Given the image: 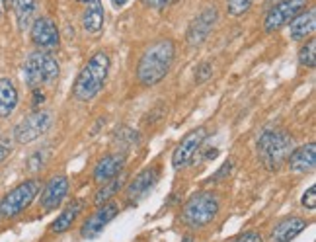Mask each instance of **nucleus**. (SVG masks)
<instances>
[{"instance_id":"7c9ffc66","label":"nucleus","mask_w":316,"mask_h":242,"mask_svg":"<svg viewBox=\"0 0 316 242\" xmlns=\"http://www.w3.org/2000/svg\"><path fill=\"white\" fill-rule=\"evenodd\" d=\"M232 242H263V238L260 232L248 231V232H244V234H240L238 238H234Z\"/></svg>"},{"instance_id":"7ed1b4c3","label":"nucleus","mask_w":316,"mask_h":242,"mask_svg":"<svg viewBox=\"0 0 316 242\" xmlns=\"http://www.w3.org/2000/svg\"><path fill=\"white\" fill-rule=\"evenodd\" d=\"M293 153V137L281 129H265L258 139V154L270 172H277Z\"/></svg>"},{"instance_id":"f03ea898","label":"nucleus","mask_w":316,"mask_h":242,"mask_svg":"<svg viewBox=\"0 0 316 242\" xmlns=\"http://www.w3.org/2000/svg\"><path fill=\"white\" fill-rule=\"evenodd\" d=\"M109 72V57L108 53L100 51L96 55L90 57L84 68L78 72L75 86H72V96L78 102H90L100 94V90L104 88L106 78Z\"/></svg>"},{"instance_id":"f704fd0d","label":"nucleus","mask_w":316,"mask_h":242,"mask_svg":"<svg viewBox=\"0 0 316 242\" xmlns=\"http://www.w3.org/2000/svg\"><path fill=\"white\" fill-rule=\"evenodd\" d=\"M113 4H115L117 8H121V6H125V4H127V0H113Z\"/></svg>"},{"instance_id":"1a4fd4ad","label":"nucleus","mask_w":316,"mask_h":242,"mask_svg":"<svg viewBox=\"0 0 316 242\" xmlns=\"http://www.w3.org/2000/svg\"><path fill=\"white\" fill-rule=\"evenodd\" d=\"M306 6V0H281L268 12L265 20H263V30L265 32H277L279 28H283L285 23H289L297 14Z\"/></svg>"},{"instance_id":"6ab92c4d","label":"nucleus","mask_w":316,"mask_h":242,"mask_svg":"<svg viewBox=\"0 0 316 242\" xmlns=\"http://www.w3.org/2000/svg\"><path fill=\"white\" fill-rule=\"evenodd\" d=\"M18 106V90L10 78H0V119L10 117Z\"/></svg>"},{"instance_id":"423d86ee","label":"nucleus","mask_w":316,"mask_h":242,"mask_svg":"<svg viewBox=\"0 0 316 242\" xmlns=\"http://www.w3.org/2000/svg\"><path fill=\"white\" fill-rule=\"evenodd\" d=\"M41 189V182L39 180H26L20 186L10 189L4 198L0 199V217L2 219H12L16 215H20L23 209H28L33 203L35 196Z\"/></svg>"},{"instance_id":"39448f33","label":"nucleus","mask_w":316,"mask_h":242,"mask_svg":"<svg viewBox=\"0 0 316 242\" xmlns=\"http://www.w3.org/2000/svg\"><path fill=\"white\" fill-rule=\"evenodd\" d=\"M59 63L51 53L33 51L23 63V77L30 88H39L41 84H53L59 78Z\"/></svg>"},{"instance_id":"cd10ccee","label":"nucleus","mask_w":316,"mask_h":242,"mask_svg":"<svg viewBox=\"0 0 316 242\" xmlns=\"http://www.w3.org/2000/svg\"><path fill=\"white\" fill-rule=\"evenodd\" d=\"M301 203H303V207L306 209H314L316 207V186H310L306 189L305 193H303V199H301Z\"/></svg>"},{"instance_id":"bb28decb","label":"nucleus","mask_w":316,"mask_h":242,"mask_svg":"<svg viewBox=\"0 0 316 242\" xmlns=\"http://www.w3.org/2000/svg\"><path fill=\"white\" fill-rule=\"evenodd\" d=\"M252 2H254V0H229L227 10H229L230 16H242L244 12L250 10Z\"/></svg>"},{"instance_id":"6e6552de","label":"nucleus","mask_w":316,"mask_h":242,"mask_svg":"<svg viewBox=\"0 0 316 242\" xmlns=\"http://www.w3.org/2000/svg\"><path fill=\"white\" fill-rule=\"evenodd\" d=\"M207 139V129L205 127H199V129H193L185 135L184 139L180 141V144L176 147L174 154H172V166L174 170H182L187 164H191V160L196 158L199 147L205 143Z\"/></svg>"},{"instance_id":"473e14b6","label":"nucleus","mask_w":316,"mask_h":242,"mask_svg":"<svg viewBox=\"0 0 316 242\" xmlns=\"http://www.w3.org/2000/svg\"><path fill=\"white\" fill-rule=\"evenodd\" d=\"M45 102V96H43V92L39 88H33V102H32V106L33 108H39L41 104Z\"/></svg>"},{"instance_id":"0eeeda50","label":"nucleus","mask_w":316,"mask_h":242,"mask_svg":"<svg viewBox=\"0 0 316 242\" xmlns=\"http://www.w3.org/2000/svg\"><path fill=\"white\" fill-rule=\"evenodd\" d=\"M53 125V113L49 110H35L33 113H30L28 117H23L16 129H14V139L18 143L28 144L33 143L35 139H39L41 135L51 129Z\"/></svg>"},{"instance_id":"ddd939ff","label":"nucleus","mask_w":316,"mask_h":242,"mask_svg":"<svg viewBox=\"0 0 316 242\" xmlns=\"http://www.w3.org/2000/svg\"><path fill=\"white\" fill-rule=\"evenodd\" d=\"M68 193V178L65 174H57L53 176L43 187V193H41V207L43 211H53L57 209L63 199Z\"/></svg>"},{"instance_id":"2f4dec72","label":"nucleus","mask_w":316,"mask_h":242,"mask_svg":"<svg viewBox=\"0 0 316 242\" xmlns=\"http://www.w3.org/2000/svg\"><path fill=\"white\" fill-rule=\"evenodd\" d=\"M147 6H153L156 10H164L166 6H170V4H174L176 0H142Z\"/></svg>"},{"instance_id":"dca6fc26","label":"nucleus","mask_w":316,"mask_h":242,"mask_svg":"<svg viewBox=\"0 0 316 242\" xmlns=\"http://www.w3.org/2000/svg\"><path fill=\"white\" fill-rule=\"evenodd\" d=\"M289 166L295 174L312 172L316 166V143H306L289 154Z\"/></svg>"},{"instance_id":"4468645a","label":"nucleus","mask_w":316,"mask_h":242,"mask_svg":"<svg viewBox=\"0 0 316 242\" xmlns=\"http://www.w3.org/2000/svg\"><path fill=\"white\" fill-rule=\"evenodd\" d=\"M125 164H127V156L123 153L108 154L94 168V180L98 184L109 182V180H113L115 176H119L121 172H123V168H125Z\"/></svg>"},{"instance_id":"412c9836","label":"nucleus","mask_w":316,"mask_h":242,"mask_svg":"<svg viewBox=\"0 0 316 242\" xmlns=\"http://www.w3.org/2000/svg\"><path fill=\"white\" fill-rule=\"evenodd\" d=\"M82 207H84L82 201H75V203H70V205H68V207H66V209L53 221V225H51V232L61 234V232L68 231V229L72 227V223L77 221V217L80 215Z\"/></svg>"},{"instance_id":"9d476101","label":"nucleus","mask_w":316,"mask_h":242,"mask_svg":"<svg viewBox=\"0 0 316 242\" xmlns=\"http://www.w3.org/2000/svg\"><path fill=\"white\" fill-rule=\"evenodd\" d=\"M217 18L218 12L215 6H207L203 12H199L196 18L191 20L189 28H187V43L191 47H199L209 37V33L213 32V28L217 23Z\"/></svg>"},{"instance_id":"f8f14e48","label":"nucleus","mask_w":316,"mask_h":242,"mask_svg":"<svg viewBox=\"0 0 316 242\" xmlns=\"http://www.w3.org/2000/svg\"><path fill=\"white\" fill-rule=\"evenodd\" d=\"M117 211H119L117 203H104V205H98V211H96L92 217H88V219L84 221V225L80 227V234H82L84 238H96L100 232L104 231L109 223L115 219Z\"/></svg>"},{"instance_id":"e433bc0d","label":"nucleus","mask_w":316,"mask_h":242,"mask_svg":"<svg viewBox=\"0 0 316 242\" xmlns=\"http://www.w3.org/2000/svg\"><path fill=\"white\" fill-rule=\"evenodd\" d=\"M10 2L12 0H4V4H6V6H10Z\"/></svg>"},{"instance_id":"9b49d317","label":"nucleus","mask_w":316,"mask_h":242,"mask_svg":"<svg viewBox=\"0 0 316 242\" xmlns=\"http://www.w3.org/2000/svg\"><path fill=\"white\" fill-rule=\"evenodd\" d=\"M32 41L39 49H55L59 47V41H61V35H59V28L57 23L47 18V16H39L37 20L32 22Z\"/></svg>"},{"instance_id":"72a5a7b5","label":"nucleus","mask_w":316,"mask_h":242,"mask_svg":"<svg viewBox=\"0 0 316 242\" xmlns=\"http://www.w3.org/2000/svg\"><path fill=\"white\" fill-rule=\"evenodd\" d=\"M230 168H232V162H230V160H227V162H225V166H223V168L218 170V174H217V176H213V178H211V182H213V180L217 182L218 178L227 176V174H229V172H230Z\"/></svg>"},{"instance_id":"c9c22d12","label":"nucleus","mask_w":316,"mask_h":242,"mask_svg":"<svg viewBox=\"0 0 316 242\" xmlns=\"http://www.w3.org/2000/svg\"><path fill=\"white\" fill-rule=\"evenodd\" d=\"M182 242H196V238H193V236H184Z\"/></svg>"},{"instance_id":"b1692460","label":"nucleus","mask_w":316,"mask_h":242,"mask_svg":"<svg viewBox=\"0 0 316 242\" xmlns=\"http://www.w3.org/2000/svg\"><path fill=\"white\" fill-rule=\"evenodd\" d=\"M113 144L121 151L133 149L135 144H139V133L133 131L131 127H119L113 135Z\"/></svg>"},{"instance_id":"20e7f679","label":"nucleus","mask_w":316,"mask_h":242,"mask_svg":"<svg viewBox=\"0 0 316 242\" xmlns=\"http://www.w3.org/2000/svg\"><path fill=\"white\" fill-rule=\"evenodd\" d=\"M221 209V201L213 191H199L185 201L182 221L189 229H203L213 223Z\"/></svg>"},{"instance_id":"58836bf2","label":"nucleus","mask_w":316,"mask_h":242,"mask_svg":"<svg viewBox=\"0 0 316 242\" xmlns=\"http://www.w3.org/2000/svg\"><path fill=\"white\" fill-rule=\"evenodd\" d=\"M0 16H2V10H0Z\"/></svg>"},{"instance_id":"f257e3e1","label":"nucleus","mask_w":316,"mask_h":242,"mask_svg":"<svg viewBox=\"0 0 316 242\" xmlns=\"http://www.w3.org/2000/svg\"><path fill=\"white\" fill-rule=\"evenodd\" d=\"M176 45L172 39H158L147 47L142 53L139 66H137V78L142 86H156L162 80L170 66L174 63Z\"/></svg>"},{"instance_id":"aec40b11","label":"nucleus","mask_w":316,"mask_h":242,"mask_svg":"<svg viewBox=\"0 0 316 242\" xmlns=\"http://www.w3.org/2000/svg\"><path fill=\"white\" fill-rule=\"evenodd\" d=\"M82 26L92 35L102 32V28H104V6H102V0H88L86 10H84V16H82Z\"/></svg>"},{"instance_id":"f3484780","label":"nucleus","mask_w":316,"mask_h":242,"mask_svg":"<svg viewBox=\"0 0 316 242\" xmlns=\"http://www.w3.org/2000/svg\"><path fill=\"white\" fill-rule=\"evenodd\" d=\"M306 229V221L301 217H287L279 221L272 231V242H291Z\"/></svg>"},{"instance_id":"c756f323","label":"nucleus","mask_w":316,"mask_h":242,"mask_svg":"<svg viewBox=\"0 0 316 242\" xmlns=\"http://www.w3.org/2000/svg\"><path fill=\"white\" fill-rule=\"evenodd\" d=\"M12 141L6 139V137H0V162H4L8 156L12 154Z\"/></svg>"},{"instance_id":"5701e85b","label":"nucleus","mask_w":316,"mask_h":242,"mask_svg":"<svg viewBox=\"0 0 316 242\" xmlns=\"http://www.w3.org/2000/svg\"><path fill=\"white\" fill-rule=\"evenodd\" d=\"M104 184H106V186L100 187L98 191H96V196H94V203H96V205H104V203H108L109 199L113 198L121 187H123V172H121L119 176L113 178V180L104 182Z\"/></svg>"},{"instance_id":"393cba45","label":"nucleus","mask_w":316,"mask_h":242,"mask_svg":"<svg viewBox=\"0 0 316 242\" xmlns=\"http://www.w3.org/2000/svg\"><path fill=\"white\" fill-rule=\"evenodd\" d=\"M299 63L303 66H308V68H314L316 65V41L314 37L308 39V43L299 51Z\"/></svg>"},{"instance_id":"a211bd4d","label":"nucleus","mask_w":316,"mask_h":242,"mask_svg":"<svg viewBox=\"0 0 316 242\" xmlns=\"http://www.w3.org/2000/svg\"><path fill=\"white\" fill-rule=\"evenodd\" d=\"M291 26H289V35L293 41H301V39H306L308 35L314 33L316 28V12L312 10L305 12V14H297L293 20H291Z\"/></svg>"},{"instance_id":"4c0bfd02","label":"nucleus","mask_w":316,"mask_h":242,"mask_svg":"<svg viewBox=\"0 0 316 242\" xmlns=\"http://www.w3.org/2000/svg\"><path fill=\"white\" fill-rule=\"evenodd\" d=\"M78 2H84V4H86V2H88V0H78Z\"/></svg>"},{"instance_id":"c85d7f7f","label":"nucleus","mask_w":316,"mask_h":242,"mask_svg":"<svg viewBox=\"0 0 316 242\" xmlns=\"http://www.w3.org/2000/svg\"><path fill=\"white\" fill-rule=\"evenodd\" d=\"M211 75H213V66L209 63H201L196 70V80L197 82H205L207 78H211Z\"/></svg>"},{"instance_id":"4be33fe9","label":"nucleus","mask_w":316,"mask_h":242,"mask_svg":"<svg viewBox=\"0 0 316 242\" xmlns=\"http://www.w3.org/2000/svg\"><path fill=\"white\" fill-rule=\"evenodd\" d=\"M14 8H16V20L20 30H28L32 26L37 10V0H14Z\"/></svg>"},{"instance_id":"a878e982","label":"nucleus","mask_w":316,"mask_h":242,"mask_svg":"<svg viewBox=\"0 0 316 242\" xmlns=\"http://www.w3.org/2000/svg\"><path fill=\"white\" fill-rule=\"evenodd\" d=\"M45 160H47V151H45V149L35 151V153L28 158V170H30V172H39V170L43 168Z\"/></svg>"},{"instance_id":"2eb2a0df","label":"nucleus","mask_w":316,"mask_h":242,"mask_svg":"<svg viewBox=\"0 0 316 242\" xmlns=\"http://www.w3.org/2000/svg\"><path fill=\"white\" fill-rule=\"evenodd\" d=\"M156 182H158V168H147V170H142L139 176H135V180L127 187V201L131 205H135L139 199H142L153 189Z\"/></svg>"}]
</instances>
